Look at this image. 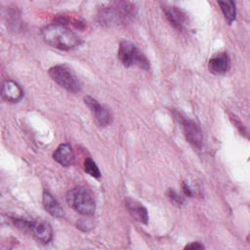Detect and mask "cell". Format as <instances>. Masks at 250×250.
Wrapping results in <instances>:
<instances>
[{"mask_svg": "<svg viewBox=\"0 0 250 250\" xmlns=\"http://www.w3.org/2000/svg\"><path fill=\"white\" fill-rule=\"evenodd\" d=\"M44 41L53 48L69 51L81 44L80 37L62 23H52L42 29Z\"/></svg>", "mask_w": 250, "mask_h": 250, "instance_id": "cell-1", "label": "cell"}, {"mask_svg": "<svg viewBox=\"0 0 250 250\" xmlns=\"http://www.w3.org/2000/svg\"><path fill=\"white\" fill-rule=\"evenodd\" d=\"M135 13L136 7L133 3L124 1L113 2L100 8L98 12V20L103 25H119L133 17Z\"/></svg>", "mask_w": 250, "mask_h": 250, "instance_id": "cell-2", "label": "cell"}, {"mask_svg": "<svg viewBox=\"0 0 250 250\" xmlns=\"http://www.w3.org/2000/svg\"><path fill=\"white\" fill-rule=\"evenodd\" d=\"M68 206L83 216H92L96 210V202L92 191L86 187H75L66 194Z\"/></svg>", "mask_w": 250, "mask_h": 250, "instance_id": "cell-3", "label": "cell"}, {"mask_svg": "<svg viewBox=\"0 0 250 250\" xmlns=\"http://www.w3.org/2000/svg\"><path fill=\"white\" fill-rule=\"evenodd\" d=\"M117 56L124 66L137 65L145 70L149 69V62L146 57L135 44L128 40L120 42Z\"/></svg>", "mask_w": 250, "mask_h": 250, "instance_id": "cell-4", "label": "cell"}, {"mask_svg": "<svg viewBox=\"0 0 250 250\" xmlns=\"http://www.w3.org/2000/svg\"><path fill=\"white\" fill-rule=\"evenodd\" d=\"M50 77L62 88L70 93L81 91V83L70 67L65 64H57L49 68Z\"/></svg>", "mask_w": 250, "mask_h": 250, "instance_id": "cell-5", "label": "cell"}, {"mask_svg": "<svg viewBox=\"0 0 250 250\" xmlns=\"http://www.w3.org/2000/svg\"><path fill=\"white\" fill-rule=\"evenodd\" d=\"M181 124L187 141L197 149L203 146V134L200 126L192 119L181 118Z\"/></svg>", "mask_w": 250, "mask_h": 250, "instance_id": "cell-6", "label": "cell"}, {"mask_svg": "<svg viewBox=\"0 0 250 250\" xmlns=\"http://www.w3.org/2000/svg\"><path fill=\"white\" fill-rule=\"evenodd\" d=\"M85 104L89 107L90 111L92 112L96 123L101 127H105L111 122V113L110 111L101 104L96 99L87 96L84 98Z\"/></svg>", "mask_w": 250, "mask_h": 250, "instance_id": "cell-7", "label": "cell"}, {"mask_svg": "<svg viewBox=\"0 0 250 250\" xmlns=\"http://www.w3.org/2000/svg\"><path fill=\"white\" fill-rule=\"evenodd\" d=\"M34 238L41 243H49L53 238V230L50 224L46 222H30L28 223V230Z\"/></svg>", "mask_w": 250, "mask_h": 250, "instance_id": "cell-8", "label": "cell"}, {"mask_svg": "<svg viewBox=\"0 0 250 250\" xmlns=\"http://www.w3.org/2000/svg\"><path fill=\"white\" fill-rule=\"evenodd\" d=\"M230 59L227 53H219L213 56L208 62L209 71L215 75H222L229 71Z\"/></svg>", "mask_w": 250, "mask_h": 250, "instance_id": "cell-9", "label": "cell"}, {"mask_svg": "<svg viewBox=\"0 0 250 250\" xmlns=\"http://www.w3.org/2000/svg\"><path fill=\"white\" fill-rule=\"evenodd\" d=\"M2 98L9 103H18L23 96L21 87L15 81L8 79L5 80L1 89Z\"/></svg>", "mask_w": 250, "mask_h": 250, "instance_id": "cell-10", "label": "cell"}, {"mask_svg": "<svg viewBox=\"0 0 250 250\" xmlns=\"http://www.w3.org/2000/svg\"><path fill=\"white\" fill-rule=\"evenodd\" d=\"M164 14L168 21L173 27L182 30L187 22V15L183 10L176 6H166L163 8Z\"/></svg>", "mask_w": 250, "mask_h": 250, "instance_id": "cell-11", "label": "cell"}, {"mask_svg": "<svg viewBox=\"0 0 250 250\" xmlns=\"http://www.w3.org/2000/svg\"><path fill=\"white\" fill-rule=\"evenodd\" d=\"M53 158L63 167L70 166L74 161V152L69 144H61L53 153Z\"/></svg>", "mask_w": 250, "mask_h": 250, "instance_id": "cell-12", "label": "cell"}, {"mask_svg": "<svg viewBox=\"0 0 250 250\" xmlns=\"http://www.w3.org/2000/svg\"><path fill=\"white\" fill-rule=\"evenodd\" d=\"M125 204H126V207H127L129 213L136 221L143 223V224H147L148 214H147L146 207L142 203H140L139 201H137L133 198L127 197L125 199Z\"/></svg>", "mask_w": 250, "mask_h": 250, "instance_id": "cell-13", "label": "cell"}, {"mask_svg": "<svg viewBox=\"0 0 250 250\" xmlns=\"http://www.w3.org/2000/svg\"><path fill=\"white\" fill-rule=\"evenodd\" d=\"M42 202L45 210L53 217L55 218H62L64 216L63 209L60 205V203L57 201L56 198L49 192V191H44L43 196H42Z\"/></svg>", "mask_w": 250, "mask_h": 250, "instance_id": "cell-14", "label": "cell"}, {"mask_svg": "<svg viewBox=\"0 0 250 250\" xmlns=\"http://www.w3.org/2000/svg\"><path fill=\"white\" fill-rule=\"evenodd\" d=\"M218 4L222 10V13L229 22L230 24L234 20L236 16V8L235 3L233 1H218Z\"/></svg>", "mask_w": 250, "mask_h": 250, "instance_id": "cell-15", "label": "cell"}, {"mask_svg": "<svg viewBox=\"0 0 250 250\" xmlns=\"http://www.w3.org/2000/svg\"><path fill=\"white\" fill-rule=\"evenodd\" d=\"M84 170L87 174H89L90 176H92L96 179L101 178V172H100L97 164L90 157H87L84 161Z\"/></svg>", "mask_w": 250, "mask_h": 250, "instance_id": "cell-16", "label": "cell"}, {"mask_svg": "<svg viewBox=\"0 0 250 250\" xmlns=\"http://www.w3.org/2000/svg\"><path fill=\"white\" fill-rule=\"evenodd\" d=\"M168 196H169V198L171 199V201H172L174 204L178 205V206L183 205L184 202H185L184 197H182L180 194H178V193H177L175 190H173V189H169V190H168Z\"/></svg>", "mask_w": 250, "mask_h": 250, "instance_id": "cell-17", "label": "cell"}, {"mask_svg": "<svg viewBox=\"0 0 250 250\" xmlns=\"http://www.w3.org/2000/svg\"><path fill=\"white\" fill-rule=\"evenodd\" d=\"M185 249H191V250H194V249H204V245L201 244L200 242H191L189 244H187L185 246Z\"/></svg>", "mask_w": 250, "mask_h": 250, "instance_id": "cell-18", "label": "cell"}, {"mask_svg": "<svg viewBox=\"0 0 250 250\" xmlns=\"http://www.w3.org/2000/svg\"><path fill=\"white\" fill-rule=\"evenodd\" d=\"M183 190H184V192H185V194L186 195H188V196H192V190L190 189V188H189V186L188 185H187L186 183H183Z\"/></svg>", "mask_w": 250, "mask_h": 250, "instance_id": "cell-19", "label": "cell"}]
</instances>
